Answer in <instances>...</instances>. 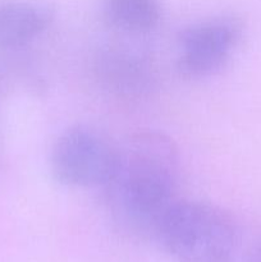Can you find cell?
<instances>
[{
  "mask_svg": "<svg viewBox=\"0 0 261 262\" xmlns=\"http://www.w3.org/2000/svg\"><path fill=\"white\" fill-rule=\"evenodd\" d=\"M178 147L159 130H138L115 147L105 182V204L113 223L135 237L153 238L159 220L177 200Z\"/></svg>",
  "mask_w": 261,
  "mask_h": 262,
  "instance_id": "obj_1",
  "label": "cell"
},
{
  "mask_svg": "<svg viewBox=\"0 0 261 262\" xmlns=\"http://www.w3.org/2000/svg\"><path fill=\"white\" fill-rule=\"evenodd\" d=\"M153 238L177 262H232L240 233L223 207L177 199L160 217Z\"/></svg>",
  "mask_w": 261,
  "mask_h": 262,
  "instance_id": "obj_2",
  "label": "cell"
},
{
  "mask_svg": "<svg viewBox=\"0 0 261 262\" xmlns=\"http://www.w3.org/2000/svg\"><path fill=\"white\" fill-rule=\"evenodd\" d=\"M115 147L97 130L74 125L64 130L51 147V174L63 186L101 188L112 171Z\"/></svg>",
  "mask_w": 261,
  "mask_h": 262,
  "instance_id": "obj_3",
  "label": "cell"
},
{
  "mask_svg": "<svg viewBox=\"0 0 261 262\" xmlns=\"http://www.w3.org/2000/svg\"><path fill=\"white\" fill-rule=\"evenodd\" d=\"M242 27L233 17H214L194 22L179 32L177 71L188 79L212 76L232 58Z\"/></svg>",
  "mask_w": 261,
  "mask_h": 262,
  "instance_id": "obj_4",
  "label": "cell"
},
{
  "mask_svg": "<svg viewBox=\"0 0 261 262\" xmlns=\"http://www.w3.org/2000/svg\"><path fill=\"white\" fill-rule=\"evenodd\" d=\"M95 71L107 91L125 100L146 96L155 82L150 61L122 46H110L102 50L96 58Z\"/></svg>",
  "mask_w": 261,
  "mask_h": 262,
  "instance_id": "obj_5",
  "label": "cell"
},
{
  "mask_svg": "<svg viewBox=\"0 0 261 262\" xmlns=\"http://www.w3.org/2000/svg\"><path fill=\"white\" fill-rule=\"evenodd\" d=\"M54 20L48 4L0 0V48H19L42 35Z\"/></svg>",
  "mask_w": 261,
  "mask_h": 262,
  "instance_id": "obj_6",
  "label": "cell"
},
{
  "mask_svg": "<svg viewBox=\"0 0 261 262\" xmlns=\"http://www.w3.org/2000/svg\"><path fill=\"white\" fill-rule=\"evenodd\" d=\"M101 9L110 27L129 35L150 33L163 18L160 0H102Z\"/></svg>",
  "mask_w": 261,
  "mask_h": 262,
  "instance_id": "obj_7",
  "label": "cell"
},
{
  "mask_svg": "<svg viewBox=\"0 0 261 262\" xmlns=\"http://www.w3.org/2000/svg\"><path fill=\"white\" fill-rule=\"evenodd\" d=\"M246 262H261V241L251 248L246 257Z\"/></svg>",
  "mask_w": 261,
  "mask_h": 262,
  "instance_id": "obj_8",
  "label": "cell"
}]
</instances>
